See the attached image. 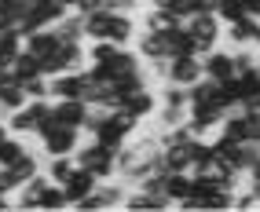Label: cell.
<instances>
[{
    "instance_id": "1",
    "label": "cell",
    "mask_w": 260,
    "mask_h": 212,
    "mask_svg": "<svg viewBox=\"0 0 260 212\" xmlns=\"http://www.w3.org/2000/svg\"><path fill=\"white\" fill-rule=\"evenodd\" d=\"M114 165H117V180H125L128 187L140 183L143 175L158 172V165H161V139H158V132H143L136 139L128 135L125 143L117 147Z\"/></svg>"
},
{
    "instance_id": "2",
    "label": "cell",
    "mask_w": 260,
    "mask_h": 212,
    "mask_svg": "<svg viewBox=\"0 0 260 212\" xmlns=\"http://www.w3.org/2000/svg\"><path fill=\"white\" fill-rule=\"evenodd\" d=\"M74 161H77L81 168H88V172L95 175V180H114V175H117L114 150L99 147L88 132H81V143H77V150H74Z\"/></svg>"
},
{
    "instance_id": "3",
    "label": "cell",
    "mask_w": 260,
    "mask_h": 212,
    "mask_svg": "<svg viewBox=\"0 0 260 212\" xmlns=\"http://www.w3.org/2000/svg\"><path fill=\"white\" fill-rule=\"evenodd\" d=\"M41 143V154L44 157H55V154H74L77 143H81V128H70V125H59L55 117L41 121V128L33 132Z\"/></svg>"
},
{
    "instance_id": "4",
    "label": "cell",
    "mask_w": 260,
    "mask_h": 212,
    "mask_svg": "<svg viewBox=\"0 0 260 212\" xmlns=\"http://www.w3.org/2000/svg\"><path fill=\"white\" fill-rule=\"evenodd\" d=\"M187 33H190V41H194V55L202 59L205 51H213L223 37V22L216 19V11H194V15H187L183 19Z\"/></svg>"
},
{
    "instance_id": "5",
    "label": "cell",
    "mask_w": 260,
    "mask_h": 212,
    "mask_svg": "<svg viewBox=\"0 0 260 212\" xmlns=\"http://www.w3.org/2000/svg\"><path fill=\"white\" fill-rule=\"evenodd\" d=\"M48 117H51V99H26L19 110H11V114L4 117V125H8L15 135L29 139L33 132L41 128V121H48Z\"/></svg>"
},
{
    "instance_id": "6",
    "label": "cell",
    "mask_w": 260,
    "mask_h": 212,
    "mask_svg": "<svg viewBox=\"0 0 260 212\" xmlns=\"http://www.w3.org/2000/svg\"><path fill=\"white\" fill-rule=\"evenodd\" d=\"M88 74L84 69H62V74L48 77V95L51 99H84L88 95Z\"/></svg>"
},
{
    "instance_id": "7",
    "label": "cell",
    "mask_w": 260,
    "mask_h": 212,
    "mask_svg": "<svg viewBox=\"0 0 260 212\" xmlns=\"http://www.w3.org/2000/svg\"><path fill=\"white\" fill-rule=\"evenodd\" d=\"M202 77V59L198 55H172L165 62V84H180V88H190Z\"/></svg>"
},
{
    "instance_id": "8",
    "label": "cell",
    "mask_w": 260,
    "mask_h": 212,
    "mask_svg": "<svg viewBox=\"0 0 260 212\" xmlns=\"http://www.w3.org/2000/svg\"><path fill=\"white\" fill-rule=\"evenodd\" d=\"M223 37H228L231 48H260V19L246 15V19L223 26Z\"/></svg>"
},
{
    "instance_id": "9",
    "label": "cell",
    "mask_w": 260,
    "mask_h": 212,
    "mask_svg": "<svg viewBox=\"0 0 260 212\" xmlns=\"http://www.w3.org/2000/svg\"><path fill=\"white\" fill-rule=\"evenodd\" d=\"M202 74L213 77V81H231L235 77V59H231V48H213L202 55Z\"/></svg>"
},
{
    "instance_id": "10",
    "label": "cell",
    "mask_w": 260,
    "mask_h": 212,
    "mask_svg": "<svg viewBox=\"0 0 260 212\" xmlns=\"http://www.w3.org/2000/svg\"><path fill=\"white\" fill-rule=\"evenodd\" d=\"M51 117H55L59 125L81 128L84 117H88V102L84 99H51Z\"/></svg>"
},
{
    "instance_id": "11",
    "label": "cell",
    "mask_w": 260,
    "mask_h": 212,
    "mask_svg": "<svg viewBox=\"0 0 260 212\" xmlns=\"http://www.w3.org/2000/svg\"><path fill=\"white\" fill-rule=\"evenodd\" d=\"M121 208H132V212H165V208H172V201L165 198V194H147L140 187H128Z\"/></svg>"
},
{
    "instance_id": "12",
    "label": "cell",
    "mask_w": 260,
    "mask_h": 212,
    "mask_svg": "<svg viewBox=\"0 0 260 212\" xmlns=\"http://www.w3.org/2000/svg\"><path fill=\"white\" fill-rule=\"evenodd\" d=\"M136 55H140L143 62L169 59V41H165V33H147V29H140V37H136Z\"/></svg>"
},
{
    "instance_id": "13",
    "label": "cell",
    "mask_w": 260,
    "mask_h": 212,
    "mask_svg": "<svg viewBox=\"0 0 260 212\" xmlns=\"http://www.w3.org/2000/svg\"><path fill=\"white\" fill-rule=\"evenodd\" d=\"M59 44H62V37H59V33L51 29V26H44V29H33V33H26V37H22V48H26V51H33L37 59H48V55H51V51H55Z\"/></svg>"
},
{
    "instance_id": "14",
    "label": "cell",
    "mask_w": 260,
    "mask_h": 212,
    "mask_svg": "<svg viewBox=\"0 0 260 212\" xmlns=\"http://www.w3.org/2000/svg\"><path fill=\"white\" fill-rule=\"evenodd\" d=\"M95 183H99L95 175H92L88 168H81V165H77V168H74V175H70L66 183H62V190H66V205H74L77 198H84V194H92V190H95Z\"/></svg>"
},
{
    "instance_id": "15",
    "label": "cell",
    "mask_w": 260,
    "mask_h": 212,
    "mask_svg": "<svg viewBox=\"0 0 260 212\" xmlns=\"http://www.w3.org/2000/svg\"><path fill=\"white\" fill-rule=\"evenodd\" d=\"M125 110H128V114H136L140 121L154 117V114H158V92H150V84H147V88H140V92H132V95L125 99Z\"/></svg>"
},
{
    "instance_id": "16",
    "label": "cell",
    "mask_w": 260,
    "mask_h": 212,
    "mask_svg": "<svg viewBox=\"0 0 260 212\" xmlns=\"http://www.w3.org/2000/svg\"><path fill=\"white\" fill-rule=\"evenodd\" d=\"M172 26H180V19H176V15H172L165 4L147 8V15L140 19V29H147V33H169Z\"/></svg>"
},
{
    "instance_id": "17",
    "label": "cell",
    "mask_w": 260,
    "mask_h": 212,
    "mask_svg": "<svg viewBox=\"0 0 260 212\" xmlns=\"http://www.w3.org/2000/svg\"><path fill=\"white\" fill-rule=\"evenodd\" d=\"M216 99H220V81L205 77V74L187 88V106H202V102H216ZM220 102H223V99H220Z\"/></svg>"
},
{
    "instance_id": "18",
    "label": "cell",
    "mask_w": 260,
    "mask_h": 212,
    "mask_svg": "<svg viewBox=\"0 0 260 212\" xmlns=\"http://www.w3.org/2000/svg\"><path fill=\"white\" fill-rule=\"evenodd\" d=\"M74 168H77V161H74V154H55V157H48V165H44V175L51 183H66L74 175Z\"/></svg>"
},
{
    "instance_id": "19",
    "label": "cell",
    "mask_w": 260,
    "mask_h": 212,
    "mask_svg": "<svg viewBox=\"0 0 260 212\" xmlns=\"http://www.w3.org/2000/svg\"><path fill=\"white\" fill-rule=\"evenodd\" d=\"M190 172H165V194H169V201L172 208H176V201H183L187 194H190Z\"/></svg>"
},
{
    "instance_id": "20",
    "label": "cell",
    "mask_w": 260,
    "mask_h": 212,
    "mask_svg": "<svg viewBox=\"0 0 260 212\" xmlns=\"http://www.w3.org/2000/svg\"><path fill=\"white\" fill-rule=\"evenodd\" d=\"M37 74H41V59L33 55V51L22 48L19 55L11 59V77H15V81H26V77H37Z\"/></svg>"
},
{
    "instance_id": "21",
    "label": "cell",
    "mask_w": 260,
    "mask_h": 212,
    "mask_svg": "<svg viewBox=\"0 0 260 212\" xmlns=\"http://www.w3.org/2000/svg\"><path fill=\"white\" fill-rule=\"evenodd\" d=\"M26 102V92H22V84L19 81H8L4 88H0V114H11V110H19V106Z\"/></svg>"
},
{
    "instance_id": "22",
    "label": "cell",
    "mask_w": 260,
    "mask_h": 212,
    "mask_svg": "<svg viewBox=\"0 0 260 212\" xmlns=\"http://www.w3.org/2000/svg\"><path fill=\"white\" fill-rule=\"evenodd\" d=\"M26 147H29V143H26L22 135H15V132H11V135H4V139H0V168H8L15 157L26 150Z\"/></svg>"
},
{
    "instance_id": "23",
    "label": "cell",
    "mask_w": 260,
    "mask_h": 212,
    "mask_svg": "<svg viewBox=\"0 0 260 212\" xmlns=\"http://www.w3.org/2000/svg\"><path fill=\"white\" fill-rule=\"evenodd\" d=\"M37 208H44V212H55V208H70L66 205V190L59 187V183H48L44 190H41V205Z\"/></svg>"
},
{
    "instance_id": "24",
    "label": "cell",
    "mask_w": 260,
    "mask_h": 212,
    "mask_svg": "<svg viewBox=\"0 0 260 212\" xmlns=\"http://www.w3.org/2000/svg\"><path fill=\"white\" fill-rule=\"evenodd\" d=\"M246 4H242V0H220L216 4V19L223 22V26H231V22H238V19H246Z\"/></svg>"
},
{
    "instance_id": "25",
    "label": "cell",
    "mask_w": 260,
    "mask_h": 212,
    "mask_svg": "<svg viewBox=\"0 0 260 212\" xmlns=\"http://www.w3.org/2000/svg\"><path fill=\"white\" fill-rule=\"evenodd\" d=\"M231 59H235V77L249 74V69H256V48H231Z\"/></svg>"
},
{
    "instance_id": "26",
    "label": "cell",
    "mask_w": 260,
    "mask_h": 212,
    "mask_svg": "<svg viewBox=\"0 0 260 212\" xmlns=\"http://www.w3.org/2000/svg\"><path fill=\"white\" fill-rule=\"evenodd\" d=\"M19 84H22L26 99H51V95H48V77H44V74H37V77H26V81H19Z\"/></svg>"
},
{
    "instance_id": "27",
    "label": "cell",
    "mask_w": 260,
    "mask_h": 212,
    "mask_svg": "<svg viewBox=\"0 0 260 212\" xmlns=\"http://www.w3.org/2000/svg\"><path fill=\"white\" fill-rule=\"evenodd\" d=\"M165 8H169V11L183 22L187 15H194V0H165Z\"/></svg>"
},
{
    "instance_id": "28",
    "label": "cell",
    "mask_w": 260,
    "mask_h": 212,
    "mask_svg": "<svg viewBox=\"0 0 260 212\" xmlns=\"http://www.w3.org/2000/svg\"><path fill=\"white\" fill-rule=\"evenodd\" d=\"M99 8H107V0H74V11H81V15L99 11Z\"/></svg>"
},
{
    "instance_id": "29",
    "label": "cell",
    "mask_w": 260,
    "mask_h": 212,
    "mask_svg": "<svg viewBox=\"0 0 260 212\" xmlns=\"http://www.w3.org/2000/svg\"><path fill=\"white\" fill-rule=\"evenodd\" d=\"M15 205H11V194H0V212H11Z\"/></svg>"
},
{
    "instance_id": "30",
    "label": "cell",
    "mask_w": 260,
    "mask_h": 212,
    "mask_svg": "<svg viewBox=\"0 0 260 212\" xmlns=\"http://www.w3.org/2000/svg\"><path fill=\"white\" fill-rule=\"evenodd\" d=\"M140 4H147V8H158V4H165V0H140Z\"/></svg>"
},
{
    "instance_id": "31",
    "label": "cell",
    "mask_w": 260,
    "mask_h": 212,
    "mask_svg": "<svg viewBox=\"0 0 260 212\" xmlns=\"http://www.w3.org/2000/svg\"><path fill=\"white\" fill-rule=\"evenodd\" d=\"M4 135H11V128L4 125V121H0V139H4Z\"/></svg>"
},
{
    "instance_id": "32",
    "label": "cell",
    "mask_w": 260,
    "mask_h": 212,
    "mask_svg": "<svg viewBox=\"0 0 260 212\" xmlns=\"http://www.w3.org/2000/svg\"><path fill=\"white\" fill-rule=\"evenodd\" d=\"M256 66H260V48H256Z\"/></svg>"
}]
</instances>
